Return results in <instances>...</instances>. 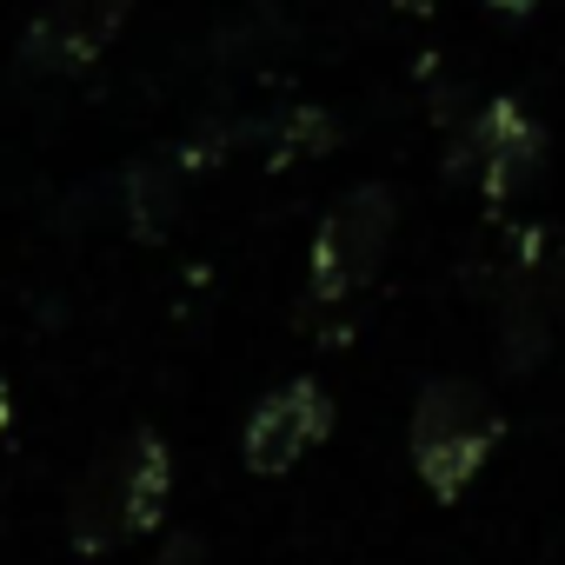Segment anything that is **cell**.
Listing matches in <instances>:
<instances>
[{"label":"cell","instance_id":"6da1fadb","mask_svg":"<svg viewBox=\"0 0 565 565\" xmlns=\"http://www.w3.org/2000/svg\"><path fill=\"white\" fill-rule=\"evenodd\" d=\"M167 492H173L167 439L134 433V439L107 446L67 499V545L74 552H107V545H127V539L153 532L160 512H167Z\"/></svg>","mask_w":565,"mask_h":565},{"label":"cell","instance_id":"7a4b0ae2","mask_svg":"<svg viewBox=\"0 0 565 565\" xmlns=\"http://www.w3.org/2000/svg\"><path fill=\"white\" fill-rule=\"evenodd\" d=\"M406 446H413V472L452 505V499L479 479V466L492 459V446H499V413H492V399H486L472 380H433V386H419Z\"/></svg>","mask_w":565,"mask_h":565},{"label":"cell","instance_id":"3957f363","mask_svg":"<svg viewBox=\"0 0 565 565\" xmlns=\"http://www.w3.org/2000/svg\"><path fill=\"white\" fill-rule=\"evenodd\" d=\"M393 226H399V200L386 186H353L327 206L320 233H313V266H307V300L313 307H353L373 273L386 266V246H393Z\"/></svg>","mask_w":565,"mask_h":565},{"label":"cell","instance_id":"277c9868","mask_svg":"<svg viewBox=\"0 0 565 565\" xmlns=\"http://www.w3.org/2000/svg\"><path fill=\"white\" fill-rule=\"evenodd\" d=\"M558 307H565V253L545 246L539 233H525V246L505 273V300H499V366L505 373H532L545 360Z\"/></svg>","mask_w":565,"mask_h":565},{"label":"cell","instance_id":"5b68a950","mask_svg":"<svg viewBox=\"0 0 565 565\" xmlns=\"http://www.w3.org/2000/svg\"><path fill=\"white\" fill-rule=\"evenodd\" d=\"M127 14H134V0H47L21 34V74L61 81V74L94 67L120 41Z\"/></svg>","mask_w":565,"mask_h":565},{"label":"cell","instance_id":"8992f818","mask_svg":"<svg viewBox=\"0 0 565 565\" xmlns=\"http://www.w3.org/2000/svg\"><path fill=\"white\" fill-rule=\"evenodd\" d=\"M333 426V399L320 393V380H294L253 406L246 433H239V452H246V472H294Z\"/></svg>","mask_w":565,"mask_h":565},{"label":"cell","instance_id":"52a82bcc","mask_svg":"<svg viewBox=\"0 0 565 565\" xmlns=\"http://www.w3.org/2000/svg\"><path fill=\"white\" fill-rule=\"evenodd\" d=\"M452 173H472L486 200H512L539 173V127L512 100H486L452 140Z\"/></svg>","mask_w":565,"mask_h":565},{"label":"cell","instance_id":"ba28073f","mask_svg":"<svg viewBox=\"0 0 565 565\" xmlns=\"http://www.w3.org/2000/svg\"><path fill=\"white\" fill-rule=\"evenodd\" d=\"M153 565H206V552H200V539H186V532H180V539H167V545H160V558H153Z\"/></svg>","mask_w":565,"mask_h":565},{"label":"cell","instance_id":"9c48e42d","mask_svg":"<svg viewBox=\"0 0 565 565\" xmlns=\"http://www.w3.org/2000/svg\"><path fill=\"white\" fill-rule=\"evenodd\" d=\"M0 426H8V393H0Z\"/></svg>","mask_w":565,"mask_h":565}]
</instances>
